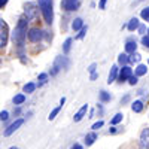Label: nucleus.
Returning a JSON list of instances; mask_svg holds the SVG:
<instances>
[{
    "instance_id": "obj_23",
    "label": "nucleus",
    "mask_w": 149,
    "mask_h": 149,
    "mask_svg": "<svg viewBox=\"0 0 149 149\" xmlns=\"http://www.w3.org/2000/svg\"><path fill=\"white\" fill-rule=\"evenodd\" d=\"M140 54H137V52H133L131 54V57H130V61H131V63H139V61H140Z\"/></svg>"
},
{
    "instance_id": "obj_10",
    "label": "nucleus",
    "mask_w": 149,
    "mask_h": 149,
    "mask_svg": "<svg viewBox=\"0 0 149 149\" xmlns=\"http://www.w3.org/2000/svg\"><path fill=\"white\" fill-rule=\"evenodd\" d=\"M86 110H88V104H84L79 110H78V113H74V116H73V119H74V122H79L84 116H85V113H86Z\"/></svg>"
},
{
    "instance_id": "obj_18",
    "label": "nucleus",
    "mask_w": 149,
    "mask_h": 149,
    "mask_svg": "<svg viewBox=\"0 0 149 149\" xmlns=\"http://www.w3.org/2000/svg\"><path fill=\"white\" fill-rule=\"evenodd\" d=\"M26 102V95L24 94H17L15 97H14V103L15 104H21V103H24Z\"/></svg>"
},
{
    "instance_id": "obj_25",
    "label": "nucleus",
    "mask_w": 149,
    "mask_h": 149,
    "mask_svg": "<svg viewBox=\"0 0 149 149\" xmlns=\"http://www.w3.org/2000/svg\"><path fill=\"white\" fill-rule=\"evenodd\" d=\"M140 15H142V18H143L146 22H149V8H145V9L142 10Z\"/></svg>"
},
{
    "instance_id": "obj_33",
    "label": "nucleus",
    "mask_w": 149,
    "mask_h": 149,
    "mask_svg": "<svg viewBox=\"0 0 149 149\" xmlns=\"http://www.w3.org/2000/svg\"><path fill=\"white\" fill-rule=\"evenodd\" d=\"M46 78H48L46 73H40V74H39V81H45Z\"/></svg>"
},
{
    "instance_id": "obj_24",
    "label": "nucleus",
    "mask_w": 149,
    "mask_h": 149,
    "mask_svg": "<svg viewBox=\"0 0 149 149\" xmlns=\"http://www.w3.org/2000/svg\"><path fill=\"white\" fill-rule=\"evenodd\" d=\"M34 88H36V85L33 82H30V84H27L26 86H24V91H26V93H33Z\"/></svg>"
},
{
    "instance_id": "obj_36",
    "label": "nucleus",
    "mask_w": 149,
    "mask_h": 149,
    "mask_svg": "<svg viewBox=\"0 0 149 149\" xmlns=\"http://www.w3.org/2000/svg\"><path fill=\"white\" fill-rule=\"evenodd\" d=\"M128 100H130V95H125V97L122 98V103H127Z\"/></svg>"
},
{
    "instance_id": "obj_19",
    "label": "nucleus",
    "mask_w": 149,
    "mask_h": 149,
    "mask_svg": "<svg viewBox=\"0 0 149 149\" xmlns=\"http://www.w3.org/2000/svg\"><path fill=\"white\" fill-rule=\"evenodd\" d=\"M128 61H130V57H128L127 54H121V55L118 57V63H119V64H127Z\"/></svg>"
},
{
    "instance_id": "obj_34",
    "label": "nucleus",
    "mask_w": 149,
    "mask_h": 149,
    "mask_svg": "<svg viewBox=\"0 0 149 149\" xmlns=\"http://www.w3.org/2000/svg\"><path fill=\"white\" fill-rule=\"evenodd\" d=\"M95 67H97V66H95V63H93V64L90 66V69H88V70H90L91 73H94V72H95Z\"/></svg>"
},
{
    "instance_id": "obj_6",
    "label": "nucleus",
    "mask_w": 149,
    "mask_h": 149,
    "mask_svg": "<svg viewBox=\"0 0 149 149\" xmlns=\"http://www.w3.org/2000/svg\"><path fill=\"white\" fill-rule=\"evenodd\" d=\"M140 148L149 149V128H145L140 134Z\"/></svg>"
},
{
    "instance_id": "obj_31",
    "label": "nucleus",
    "mask_w": 149,
    "mask_h": 149,
    "mask_svg": "<svg viewBox=\"0 0 149 149\" xmlns=\"http://www.w3.org/2000/svg\"><path fill=\"white\" fill-rule=\"evenodd\" d=\"M130 84H131V85L137 84V76H133V74H131V76H130Z\"/></svg>"
},
{
    "instance_id": "obj_20",
    "label": "nucleus",
    "mask_w": 149,
    "mask_h": 149,
    "mask_svg": "<svg viewBox=\"0 0 149 149\" xmlns=\"http://www.w3.org/2000/svg\"><path fill=\"white\" fill-rule=\"evenodd\" d=\"M61 107H63V104H60L58 107H55V109H54V110L51 112V113H49V116H48V118H49V121H52V119H54V118H55V116H57V115L60 113Z\"/></svg>"
},
{
    "instance_id": "obj_39",
    "label": "nucleus",
    "mask_w": 149,
    "mask_h": 149,
    "mask_svg": "<svg viewBox=\"0 0 149 149\" xmlns=\"http://www.w3.org/2000/svg\"><path fill=\"white\" fill-rule=\"evenodd\" d=\"M6 2H8V0H0V8H2L3 5H6Z\"/></svg>"
},
{
    "instance_id": "obj_4",
    "label": "nucleus",
    "mask_w": 149,
    "mask_h": 149,
    "mask_svg": "<svg viewBox=\"0 0 149 149\" xmlns=\"http://www.w3.org/2000/svg\"><path fill=\"white\" fill-rule=\"evenodd\" d=\"M79 6L78 0H61V8L66 10H76Z\"/></svg>"
},
{
    "instance_id": "obj_35",
    "label": "nucleus",
    "mask_w": 149,
    "mask_h": 149,
    "mask_svg": "<svg viewBox=\"0 0 149 149\" xmlns=\"http://www.w3.org/2000/svg\"><path fill=\"white\" fill-rule=\"evenodd\" d=\"M145 30H146L145 26H139V33H140V34H145Z\"/></svg>"
},
{
    "instance_id": "obj_30",
    "label": "nucleus",
    "mask_w": 149,
    "mask_h": 149,
    "mask_svg": "<svg viewBox=\"0 0 149 149\" xmlns=\"http://www.w3.org/2000/svg\"><path fill=\"white\" fill-rule=\"evenodd\" d=\"M85 33H86V27H82V29H81V33H79L76 37H78V39H82V37L85 36Z\"/></svg>"
},
{
    "instance_id": "obj_13",
    "label": "nucleus",
    "mask_w": 149,
    "mask_h": 149,
    "mask_svg": "<svg viewBox=\"0 0 149 149\" xmlns=\"http://www.w3.org/2000/svg\"><path fill=\"white\" fill-rule=\"evenodd\" d=\"M116 74H118V67L113 66L110 69V73H109V78H107V84H112L115 79H116Z\"/></svg>"
},
{
    "instance_id": "obj_15",
    "label": "nucleus",
    "mask_w": 149,
    "mask_h": 149,
    "mask_svg": "<svg viewBox=\"0 0 149 149\" xmlns=\"http://www.w3.org/2000/svg\"><path fill=\"white\" fill-rule=\"evenodd\" d=\"M131 109H133V112H142L143 110V103L140 102V100H137V102H134L133 104H131Z\"/></svg>"
},
{
    "instance_id": "obj_38",
    "label": "nucleus",
    "mask_w": 149,
    "mask_h": 149,
    "mask_svg": "<svg viewBox=\"0 0 149 149\" xmlns=\"http://www.w3.org/2000/svg\"><path fill=\"white\" fill-rule=\"evenodd\" d=\"M94 79H97V74H95V72H94V73H91V81H94Z\"/></svg>"
},
{
    "instance_id": "obj_5",
    "label": "nucleus",
    "mask_w": 149,
    "mask_h": 149,
    "mask_svg": "<svg viewBox=\"0 0 149 149\" xmlns=\"http://www.w3.org/2000/svg\"><path fill=\"white\" fill-rule=\"evenodd\" d=\"M42 37H43V31L40 29H31L29 31V39L31 42H39V40H42Z\"/></svg>"
},
{
    "instance_id": "obj_7",
    "label": "nucleus",
    "mask_w": 149,
    "mask_h": 149,
    "mask_svg": "<svg viewBox=\"0 0 149 149\" xmlns=\"http://www.w3.org/2000/svg\"><path fill=\"white\" fill-rule=\"evenodd\" d=\"M22 124H24V119H17L15 122H12L10 124V125L6 128V131H5V136H10L12 133H14V131H17L21 125H22Z\"/></svg>"
},
{
    "instance_id": "obj_1",
    "label": "nucleus",
    "mask_w": 149,
    "mask_h": 149,
    "mask_svg": "<svg viewBox=\"0 0 149 149\" xmlns=\"http://www.w3.org/2000/svg\"><path fill=\"white\" fill-rule=\"evenodd\" d=\"M27 22H29L27 19L21 18L17 24L14 33H12V40H14V43H17L18 46H22L24 40H26V37H27Z\"/></svg>"
},
{
    "instance_id": "obj_16",
    "label": "nucleus",
    "mask_w": 149,
    "mask_h": 149,
    "mask_svg": "<svg viewBox=\"0 0 149 149\" xmlns=\"http://www.w3.org/2000/svg\"><path fill=\"white\" fill-rule=\"evenodd\" d=\"M84 27V21L81 19V18H76L73 21V24H72V29L73 30H79V29H82Z\"/></svg>"
},
{
    "instance_id": "obj_21",
    "label": "nucleus",
    "mask_w": 149,
    "mask_h": 149,
    "mask_svg": "<svg viewBox=\"0 0 149 149\" xmlns=\"http://www.w3.org/2000/svg\"><path fill=\"white\" fill-rule=\"evenodd\" d=\"M70 45H72V39H66V42H64V45H63V52H64V54H69Z\"/></svg>"
},
{
    "instance_id": "obj_42",
    "label": "nucleus",
    "mask_w": 149,
    "mask_h": 149,
    "mask_svg": "<svg viewBox=\"0 0 149 149\" xmlns=\"http://www.w3.org/2000/svg\"><path fill=\"white\" fill-rule=\"evenodd\" d=\"M148 36H149V29H148Z\"/></svg>"
},
{
    "instance_id": "obj_37",
    "label": "nucleus",
    "mask_w": 149,
    "mask_h": 149,
    "mask_svg": "<svg viewBox=\"0 0 149 149\" xmlns=\"http://www.w3.org/2000/svg\"><path fill=\"white\" fill-rule=\"evenodd\" d=\"M72 149H82V146H81V145H73Z\"/></svg>"
},
{
    "instance_id": "obj_2",
    "label": "nucleus",
    "mask_w": 149,
    "mask_h": 149,
    "mask_svg": "<svg viewBox=\"0 0 149 149\" xmlns=\"http://www.w3.org/2000/svg\"><path fill=\"white\" fill-rule=\"evenodd\" d=\"M39 3V8L43 14L45 22L46 24H51L54 19V12H52V0H37Z\"/></svg>"
},
{
    "instance_id": "obj_3",
    "label": "nucleus",
    "mask_w": 149,
    "mask_h": 149,
    "mask_svg": "<svg viewBox=\"0 0 149 149\" xmlns=\"http://www.w3.org/2000/svg\"><path fill=\"white\" fill-rule=\"evenodd\" d=\"M8 43V26L3 19H0V48H5Z\"/></svg>"
},
{
    "instance_id": "obj_8",
    "label": "nucleus",
    "mask_w": 149,
    "mask_h": 149,
    "mask_svg": "<svg viewBox=\"0 0 149 149\" xmlns=\"http://www.w3.org/2000/svg\"><path fill=\"white\" fill-rule=\"evenodd\" d=\"M26 15H27V19L29 21H33L36 18V9H34V5L33 3H27L26 5Z\"/></svg>"
},
{
    "instance_id": "obj_29",
    "label": "nucleus",
    "mask_w": 149,
    "mask_h": 149,
    "mask_svg": "<svg viewBox=\"0 0 149 149\" xmlns=\"http://www.w3.org/2000/svg\"><path fill=\"white\" fill-rule=\"evenodd\" d=\"M103 127V121H98V122H95L94 125H93V130H98V128H102Z\"/></svg>"
},
{
    "instance_id": "obj_43",
    "label": "nucleus",
    "mask_w": 149,
    "mask_h": 149,
    "mask_svg": "<svg viewBox=\"0 0 149 149\" xmlns=\"http://www.w3.org/2000/svg\"><path fill=\"white\" fill-rule=\"evenodd\" d=\"M0 63H2V60H0Z\"/></svg>"
},
{
    "instance_id": "obj_11",
    "label": "nucleus",
    "mask_w": 149,
    "mask_h": 149,
    "mask_svg": "<svg viewBox=\"0 0 149 149\" xmlns=\"http://www.w3.org/2000/svg\"><path fill=\"white\" fill-rule=\"evenodd\" d=\"M136 49H137V43L133 42V40L127 42V45H125V52H127V54H133V52H136Z\"/></svg>"
},
{
    "instance_id": "obj_14",
    "label": "nucleus",
    "mask_w": 149,
    "mask_h": 149,
    "mask_svg": "<svg viewBox=\"0 0 149 149\" xmlns=\"http://www.w3.org/2000/svg\"><path fill=\"white\" fill-rule=\"evenodd\" d=\"M97 139V136L95 133H90V134H86V137H85V145L86 146H91L94 143V140Z\"/></svg>"
},
{
    "instance_id": "obj_40",
    "label": "nucleus",
    "mask_w": 149,
    "mask_h": 149,
    "mask_svg": "<svg viewBox=\"0 0 149 149\" xmlns=\"http://www.w3.org/2000/svg\"><path fill=\"white\" fill-rule=\"evenodd\" d=\"M109 133H116V128H113V127H112V128L109 130Z\"/></svg>"
},
{
    "instance_id": "obj_12",
    "label": "nucleus",
    "mask_w": 149,
    "mask_h": 149,
    "mask_svg": "<svg viewBox=\"0 0 149 149\" xmlns=\"http://www.w3.org/2000/svg\"><path fill=\"white\" fill-rule=\"evenodd\" d=\"M139 26H140V22H139V19L137 18H133V19H130V22H128V30L130 31H134V30H137L139 29Z\"/></svg>"
},
{
    "instance_id": "obj_41",
    "label": "nucleus",
    "mask_w": 149,
    "mask_h": 149,
    "mask_svg": "<svg viewBox=\"0 0 149 149\" xmlns=\"http://www.w3.org/2000/svg\"><path fill=\"white\" fill-rule=\"evenodd\" d=\"M9 149H18L17 146H12V148H9Z\"/></svg>"
},
{
    "instance_id": "obj_27",
    "label": "nucleus",
    "mask_w": 149,
    "mask_h": 149,
    "mask_svg": "<svg viewBox=\"0 0 149 149\" xmlns=\"http://www.w3.org/2000/svg\"><path fill=\"white\" fill-rule=\"evenodd\" d=\"M142 43L145 45V48H149V36H143L142 37Z\"/></svg>"
},
{
    "instance_id": "obj_32",
    "label": "nucleus",
    "mask_w": 149,
    "mask_h": 149,
    "mask_svg": "<svg viewBox=\"0 0 149 149\" xmlns=\"http://www.w3.org/2000/svg\"><path fill=\"white\" fill-rule=\"evenodd\" d=\"M106 2H107V0H100V3H98V8H100V9H104V8H106Z\"/></svg>"
},
{
    "instance_id": "obj_17",
    "label": "nucleus",
    "mask_w": 149,
    "mask_h": 149,
    "mask_svg": "<svg viewBox=\"0 0 149 149\" xmlns=\"http://www.w3.org/2000/svg\"><path fill=\"white\" fill-rule=\"evenodd\" d=\"M146 66H143V64H139L137 66V69H136V76H143V74H146Z\"/></svg>"
},
{
    "instance_id": "obj_28",
    "label": "nucleus",
    "mask_w": 149,
    "mask_h": 149,
    "mask_svg": "<svg viewBox=\"0 0 149 149\" xmlns=\"http://www.w3.org/2000/svg\"><path fill=\"white\" fill-rule=\"evenodd\" d=\"M8 118H9V113H8V110H3L2 113H0V119H2V121H6Z\"/></svg>"
},
{
    "instance_id": "obj_22",
    "label": "nucleus",
    "mask_w": 149,
    "mask_h": 149,
    "mask_svg": "<svg viewBox=\"0 0 149 149\" xmlns=\"http://www.w3.org/2000/svg\"><path fill=\"white\" fill-rule=\"evenodd\" d=\"M122 121V113H116L113 118H112V121H110V124L112 125H116L118 122H121Z\"/></svg>"
},
{
    "instance_id": "obj_9",
    "label": "nucleus",
    "mask_w": 149,
    "mask_h": 149,
    "mask_svg": "<svg viewBox=\"0 0 149 149\" xmlns=\"http://www.w3.org/2000/svg\"><path fill=\"white\" fill-rule=\"evenodd\" d=\"M131 74H133V70H131L128 66H124V67L121 69V73H119V79H121V81H127V79H130Z\"/></svg>"
},
{
    "instance_id": "obj_26",
    "label": "nucleus",
    "mask_w": 149,
    "mask_h": 149,
    "mask_svg": "<svg viewBox=\"0 0 149 149\" xmlns=\"http://www.w3.org/2000/svg\"><path fill=\"white\" fill-rule=\"evenodd\" d=\"M100 100L102 102H109L110 100V94H107L106 91H102L100 93Z\"/></svg>"
}]
</instances>
